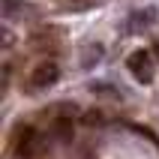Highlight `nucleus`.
Listing matches in <instances>:
<instances>
[{
    "label": "nucleus",
    "mask_w": 159,
    "mask_h": 159,
    "mask_svg": "<svg viewBox=\"0 0 159 159\" xmlns=\"http://www.w3.org/2000/svg\"><path fill=\"white\" fill-rule=\"evenodd\" d=\"M126 66H129V72L141 84H150L153 81V57H150V51H132L129 60H126Z\"/></svg>",
    "instance_id": "nucleus-1"
},
{
    "label": "nucleus",
    "mask_w": 159,
    "mask_h": 159,
    "mask_svg": "<svg viewBox=\"0 0 159 159\" xmlns=\"http://www.w3.org/2000/svg\"><path fill=\"white\" fill-rule=\"evenodd\" d=\"M39 147H42V135L36 132V129H21V135H18V144H15V153L21 159H30L39 153Z\"/></svg>",
    "instance_id": "nucleus-2"
},
{
    "label": "nucleus",
    "mask_w": 159,
    "mask_h": 159,
    "mask_svg": "<svg viewBox=\"0 0 159 159\" xmlns=\"http://www.w3.org/2000/svg\"><path fill=\"white\" fill-rule=\"evenodd\" d=\"M57 78H60V69H57L54 63H39L33 69V75H30V87L33 90H45V87H51Z\"/></svg>",
    "instance_id": "nucleus-3"
},
{
    "label": "nucleus",
    "mask_w": 159,
    "mask_h": 159,
    "mask_svg": "<svg viewBox=\"0 0 159 159\" xmlns=\"http://www.w3.org/2000/svg\"><path fill=\"white\" fill-rule=\"evenodd\" d=\"M153 18H156V12H153V9H144V12H132V15H129V21H126V30H129V33L147 30V27L153 24Z\"/></svg>",
    "instance_id": "nucleus-4"
},
{
    "label": "nucleus",
    "mask_w": 159,
    "mask_h": 159,
    "mask_svg": "<svg viewBox=\"0 0 159 159\" xmlns=\"http://www.w3.org/2000/svg\"><path fill=\"white\" fill-rule=\"evenodd\" d=\"M51 132H54V138L69 141V138H72V123L66 120V117H57V120H54V126H51Z\"/></svg>",
    "instance_id": "nucleus-5"
},
{
    "label": "nucleus",
    "mask_w": 159,
    "mask_h": 159,
    "mask_svg": "<svg viewBox=\"0 0 159 159\" xmlns=\"http://www.w3.org/2000/svg\"><path fill=\"white\" fill-rule=\"evenodd\" d=\"M99 57H102V48L99 45H87L84 48V57H81V66H93Z\"/></svg>",
    "instance_id": "nucleus-6"
},
{
    "label": "nucleus",
    "mask_w": 159,
    "mask_h": 159,
    "mask_svg": "<svg viewBox=\"0 0 159 159\" xmlns=\"http://www.w3.org/2000/svg\"><path fill=\"white\" fill-rule=\"evenodd\" d=\"M9 45H12V33H9V30H3V48H9Z\"/></svg>",
    "instance_id": "nucleus-7"
},
{
    "label": "nucleus",
    "mask_w": 159,
    "mask_h": 159,
    "mask_svg": "<svg viewBox=\"0 0 159 159\" xmlns=\"http://www.w3.org/2000/svg\"><path fill=\"white\" fill-rule=\"evenodd\" d=\"M153 54H156V57H159V42H156V48H153Z\"/></svg>",
    "instance_id": "nucleus-8"
}]
</instances>
